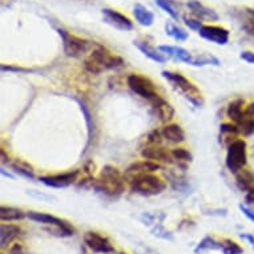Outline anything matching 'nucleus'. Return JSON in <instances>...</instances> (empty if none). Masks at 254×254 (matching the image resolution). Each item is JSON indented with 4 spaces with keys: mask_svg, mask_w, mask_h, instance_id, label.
<instances>
[{
    "mask_svg": "<svg viewBox=\"0 0 254 254\" xmlns=\"http://www.w3.org/2000/svg\"><path fill=\"white\" fill-rule=\"evenodd\" d=\"M124 60L120 56L113 55L104 46L97 44V43L95 48L91 51V54H88L87 58L84 59L83 63L85 71L92 75H100L109 69H117V68L124 67Z\"/></svg>",
    "mask_w": 254,
    "mask_h": 254,
    "instance_id": "1",
    "label": "nucleus"
},
{
    "mask_svg": "<svg viewBox=\"0 0 254 254\" xmlns=\"http://www.w3.org/2000/svg\"><path fill=\"white\" fill-rule=\"evenodd\" d=\"M92 187L105 196L116 198L125 192V176H123L117 168L105 165L101 169L99 179L93 181Z\"/></svg>",
    "mask_w": 254,
    "mask_h": 254,
    "instance_id": "2",
    "label": "nucleus"
},
{
    "mask_svg": "<svg viewBox=\"0 0 254 254\" xmlns=\"http://www.w3.org/2000/svg\"><path fill=\"white\" fill-rule=\"evenodd\" d=\"M161 75H163L164 79L168 80L172 84V87L175 88L176 91L180 92L196 108H201L204 105V97H202L201 91L190 80H188L185 76L172 71H163Z\"/></svg>",
    "mask_w": 254,
    "mask_h": 254,
    "instance_id": "3",
    "label": "nucleus"
},
{
    "mask_svg": "<svg viewBox=\"0 0 254 254\" xmlns=\"http://www.w3.org/2000/svg\"><path fill=\"white\" fill-rule=\"evenodd\" d=\"M129 184L132 192L144 197L158 196L167 189V183L153 173L133 176L130 177Z\"/></svg>",
    "mask_w": 254,
    "mask_h": 254,
    "instance_id": "4",
    "label": "nucleus"
},
{
    "mask_svg": "<svg viewBox=\"0 0 254 254\" xmlns=\"http://www.w3.org/2000/svg\"><path fill=\"white\" fill-rule=\"evenodd\" d=\"M59 36L62 38L63 48H64V54L67 55L68 58L80 59L85 56L87 54H91V51L95 48L96 43L89 42L85 39H81L79 36L71 35L67 32L65 29L58 28Z\"/></svg>",
    "mask_w": 254,
    "mask_h": 254,
    "instance_id": "5",
    "label": "nucleus"
},
{
    "mask_svg": "<svg viewBox=\"0 0 254 254\" xmlns=\"http://www.w3.org/2000/svg\"><path fill=\"white\" fill-rule=\"evenodd\" d=\"M226 168L232 173L237 175L238 172L245 169L248 165V144L242 138H236L228 145L225 160Z\"/></svg>",
    "mask_w": 254,
    "mask_h": 254,
    "instance_id": "6",
    "label": "nucleus"
},
{
    "mask_svg": "<svg viewBox=\"0 0 254 254\" xmlns=\"http://www.w3.org/2000/svg\"><path fill=\"white\" fill-rule=\"evenodd\" d=\"M127 84L130 88V91L134 92L136 95H138L142 99L148 100L149 103L160 96V93L156 89V85H154L153 81L149 77H145V76L132 73V75L128 76Z\"/></svg>",
    "mask_w": 254,
    "mask_h": 254,
    "instance_id": "7",
    "label": "nucleus"
},
{
    "mask_svg": "<svg viewBox=\"0 0 254 254\" xmlns=\"http://www.w3.org/2000/svg\"><path fill=\"white\" fill-rule=\"evenodd\" d=\"M80 175L79 169L76 171L67 172V173H60V175H52V176H40L39 181L48 188H55V189H63V188H68L73 183L77 181V177Z\"/></svg>",
    "mask_w": 254,
    "mask_h": 254,
    "instance_id": "8",
    "label": "nucleus"
},
{
    "mask_svg": "<svg viewBox=\"0 0 254 254\" xmlns=\"http://www.w3.org/2000/svg\"><path fill=\"white\" fill-rule=\"evenodd\" d=\"M84 244L95 253L99 254H112L115 253V246L109 242V240L96 232H87L84 234Z\"/></svg>",
    "mask_w": 254,
    "mask_h": 254,
    "instance_id": "9",
    "label": "nucleus"
},
{
    "mask_svg": "<svg viewBox=\"0 0 254 254\" xmlns=\"http://www.w3.org/2000/svg\"><path fill=\"white\" fill-rule=\"evenodd\" d=\"M198 35L201 38L208 40L210 43H214L217 46H225L229 42V31L220 25H202V28L198 31Z\"/></svg>",
    "mask_w": 254,
    "mask_h": 254,
    "instance_id": "10",
    "label": "nucleus"
},
{
    "mask_svg": "<svg viewBox=\"0 0 254 254\" xmlns=\"http://www.w3.org/2000/svg\"><path fill=\"white\" fill-rule=\"evenodd\" d=\"M101 13L104 16L105 23L113 27V28L119 29V31H125V32L133 29V21L130 20L128 16H125L121 12L116 11V9L103 8Z\"/></svg>",
    "mask_w": 254,
    "mask_h": 254,
    "instance_id": "11",
    "label": "nucleus"
},
{
    "mask_svg": "<svg viewBox=\"0 0 254 254\" xmlns=\"http://www.w3.org/2000/svg\"><path fill=\"white\" fill-rule=\"evenodd\" d=\"M141 157L144 160H150V161L158 164H169L171 165V164L175 163V158L172 156V150L169 152L163 146L158 145H150L144 148L141 150Z\"/></svg>",
    "mask_w": 254,
    "mask_h": 254,
    "instance_id": "12",
    "label": "nucleus"
},
{
    "mask_svg": "<svg viewBox=\"0 0 254 254\" xmlns=\"http://www.w3.org/2000/svg\"><path fill=\"white\" fill-rule=\"evenodd\" d=\"M27 218H29L31 221H34V222H38V224H43V225L59 226V228H64V229H75V228L65 220H62V218L52 216V214H48V213L27 212Z\"/></svg>",
    "mask_w": 254,
    "mask_h": 254,
    "instance_id": "13",
    "label": "nucleus"
},
{
    "mask_svg": "<svg viewBox=\"0 0 254 254\" xmlns=\"http://www.w3.org/2000/svg\"><path fill=\"white\" fill-rule=\"evenodd\" d=\"M164 168L161 164L154 163L150 160H144V161H136V163L130 164L129 167L127 168L125 171V179L128 176H137V175H144V173H154L157 171H163Z\"/></svg>",
    "mask_w": 254,
    "mask_h": 254,
    "instance_id": "14",
    "label": "nucleus"
},
{
    "mask_svg": "<svg viewBox=\"0 0 254 254\" xmlns=\"http://www.w3.org/2000/svg\"><path fill=\"white\" fill-rule=\"evenodd\" d=\"M188 8L190 9V12L200 20H208V21H217L220 19L218 13L214 9L209 8L202 3H200L198 0H189L187 3Z\"/></svg>",
    "mask_w": 254,
    "mask_h": 254,
    "instance_id": "15",
    "label": "nucleus"
},
{
    "mask_svg": "<svg viewBox=\"0 0 254 254\" xmlns=\"http://www.w3.org/2000/svg\"><path fill=\"white\" fill-rule=\"evenodd\" d=\"M160 52H163L165 56L168 58H172L177 60V62L185 63V64H189V65H192L193 62V56L194 55L190 54L189 51L183 48V47H175V46H160L157 48Z\"/></svg>",
    "mask_w": 254,
    "mask_h": 254,
    "instance_id": "16",
    "label": "nucleus"
},
{
    "mask_svg": "<svg viewBox=\"0 0 254 254\" xmlns=\"http://www.w3.org/2000/svg\"><path fill=\"white\" fill-rule=\"evenodd\" d=\"M150 104L153 107L156 116L158 117V120L161 121V123H168V121H171L175 117V108L168 101L164 100L161 96H158L157 99L150 101Z\"/></svg>",
    "mask_w": 254,
    "mask_h": 254,
    "instance_id": "17",
    "label": "nucleus"
},
{
    "mask_svg": "<svg viewBox=\"0 0 254 254\" xmlns=\"http://www.w3.org/2000/svg\"><path fill=\"white\" fill-rule=\"evenodd\" d=\"M21 233H23V230L19 225L1 224V226H0V248H1V250L8 248Z\"/></svg>",
    "mask_w": 254,
    "mask_h": 254,
    "instance_id": "18",
    "label": "nucleus"
},
{
    "mask_svg": "<svg viewBox=\"0 0 254 254\" xmlns=\"http://www.w3.org/2000/svg\"><path fill=\"white\" fill-rule=\"evenodd\" d=\"M245 101L242 99H237V100H233L232 103H229L228 105V109H226V116L229 117V120L234 124L241 125L244 121L248 119L245 113Z\"/></svg>",
    "mask_w": 254,
    "mask_h": 254,
    "instance_id": "19",
    "label": "nucleus"
},
{
    "mask_svg": "<svg viewBox=\"0 0 254 254\" xmlns=\"http://www.w3.org/2000/svg\"><path fill=\"white\" fill-rule=\"evenodd\" d=\"M133 44L137 47L140 52H141L144 56H146L148 59H150L152 62L157 63V64H164L167 63V56L160 52L158 50H156L154 47H152L149 43L146 42H140V40H134Z\"/></svg>",
    "mask_w": 254,
    "mask_h": 254,
    "instance_id": "20",
    "label": "nucleus"
},
{
    "mask_svg": "<svg viewBox=\"0 0 254 254\" xmlns=\"http://www.w3.org/2000/svg\"><path fill=\"white\" fill-rule=\"evenodd\" d=\"M163 137L172 144H181L185 141V132L179 124H168L161 129Z\"/></svg>",
    "mask_w": 254,
    "mask_h": 254,
    "instance_id": "21",
    "label": "nucleus"
},
{
    "mask_svg": "<svg viewBox=\"0 0 254 254\" xmlns=\"http://www.w3.org/2000/svg\"><path fill=\"white\" fill-rule=\"evenodd\" d=\"M133 15L136 17V20L142 27H150L154 23V13L148 9L145 5L136 3L133 5Z\"/></svg>",
    "mask_w": 254,
    "mask_h": 254,
    "instance_id": "22",
    "label": "nucleus"
},
{
    "mask_svg": "<svg viewBox=\"0 0 254 254\" xmlns=\"http://www.w3.org/2000/svg\"><path fill=\"white\" fill-rule=\"evenodd\" d=\"M27 217V213L21 209L13 208V206H0V220L1 222H12V221H20Z\"/></svg>",
    "mask_w": 254,
    "mask_h": 254,
    "instance_id": "23",
    "label": "nucleus"
},
{
    "mask_svg": "<svg viewBox=\"0 0 254 254\" xmlns=\"http://www.w3.org/2000/svg\"><path fill=\"white\" fill-rule=\"evenodd\" d=\"M222 249V242L217 241L216 238L212 236H205L198 245L194 248V253L196 254H204L206 252H212V250H221Z\"/></svg>",
    "mask_w": 254,
    "mask_h": 254,
    "instance_id": "24",
    "label": "nucleus"
},
{
    "mask_svg": "<svg viewBox=\"0 0 254 254\" xmlns=\"http://www.w3.org/2000/svg\"><path fill=\"white\" fill-rule=\"evenodd\" d=\"M237 179V187L244 190V192H249L250 189L254 188V172L249 169H242L236 175Z\"/></svg>",
    "mask_w": 254,
    "mask_h": 254,
    "instance_id": "25",
    "label": "nucleus"
},
{
    "mask_svg": "<svg viewBox=\"0 0 254 254\" xmlns=\"http://www.w3.org/2000/svg\"><path fill=\"white\" fill-rule=\"evenodd\" d=\"M165 32H167L168 36L175 39L176 42L184 43L189 39V34H188L187 31L179 27V25H176L175 23H172V21L165 23Z\"/></svg>",
    "mask_w": 254,
    "mask_h": 254,
    "instance_id": "26",
    "label": "nucleus"
},
{
    "mask_svg": "<svg viewBox=\"0 0 254 254\" xmlns=\"http://www.w3.org/2000/svg\"><path fill=\"white\" fill-rule=\"evenodd\" d=\"M193 67H205V65H214L220 67L221 62L212 54H200L193 56Z\"/></svg>",
    "mask_w": 254,
    "mask_h": 254,
    "instance_id": "27",
    "label": "nucleus"
},
{
    "mask_svg": "<svg viewBox=\"0 0 254 254\" xmlns=\"http://www.w3.org/2000/svg\"><path fill=\"white\" fill-rule=\"evenodd\" d=\"M156 4L160 8L165 11L173 20H180V11H179V3H176L175 0H154Z\"/></svg>",
    "mask_w": 254,
    "mask_h": 254,
    "instance_id": "28",
    "label": "nucleus"
},
{
    "mask_svg": "<svg viewBox=\"0 0 254 254\" xmlns=\"http://www.w3.org/2000/svg\"><path fill=\"white\" fill-rule=\"evenodd\" d=\"M11 168H12V171L15 172L16 175L21 176V177H25V179L35 180L34 168H32V165H29V164L24 163V161H21V160H16V161L11 163Z\"/></svg>",
    "mask_w": 254,
    "mask_h": 254,
    "instance_id": "29",
    "label": "nucleus"
},
{
    "mask_svg": "<svg viewBox=\"0 0 254 254\" xmlns=\"http://www.w3.org/2000/svg\"><path fill=\"white\" fill-rule=\"evenodd\" d=\"M172 156L175 158V161H177L180 165H184V167L193 161L192 153L185 148H176V149L172 150Z\"/></svg>",
    "mask_w": 254,
    "mask_h": 254,
    "instance_id": "30",
    "label": "nucleus"
},
{
    "mask_svg": "<svg viewBox=\"0 0 254 254\" xmlns=\"http://www.w3.org/2000/svg\"><path fill=\"white\" fill-rule=\"evenodd\" d=\"M222 249L221 252L224 254H242L244 253V248L240 246L236 241L233 240H229V238H225L222 240Z\"/></svg>",
    "mask_w": 254,
    "mask_h": 254,
    "instance_id": "31",
    "label": "nucleus"
},
{
    "mask_svg": "<svg viewBox=\"0 0 254 254\" xmlns=\"http://www.w3.org/2000/svg\"><path fill=\"white\" fill-rule=\"evenodd\" d=\"M150 232H152L154 237L161 238V240H165V241H173V234H172V232L164 228L163 222L161 224H156Z\"/></svg>",
    "mask_w": 254,
    "mask_h": 254,
    "instance_id": "32",
    "label": "nucleus"
},
{
    "mask_svg": "<svg viewBox=\"0 0 254 254\" xmlns=\"http://www.w3.org/2000/svg\"><path fill=\"white\" fill-rule=\"evenodd\" d=\"M165 218V214H152V213H144L141 217H140V220L144 225H156V224H161Z\"/></svg>",
    "mask_w": 254,
    "mask_h": 254,
    "instance_id": "33",
    "label": "nucleus"
},
{
    "mask_svg": "<svg viewBox=\"0 0 254 254\" xmlns=\"http://www.w3.org/2000/svg\"><path fill=\"white\" fill-rule=\"evenodd\" d=\"M220 130L222 134H232V136H237V134L241 133L240 125L234 124V123H224V124H221Z\"/></svg>",
    "mask_w": 254,
    "mask_h": 254,
    "instance_id": "34",
    "label": "nucleus"
},
{
    "mask_svg": "<svg viewBox=\"0 0 254 254\" xmlns=\"http://www.w3.org/2000/svg\"><path fill=\"white\" fill-rule=\"evenodd\" d=\"M0 69L1 72H15V73H34L36 72V69H32V68L16 67V65H7V64H1Z\"/></svg>",
    "mask_w": 254,
    "mask_h": 254,
    "instance_id": "35",
    "label": "nucleus"
},
{
    "mask_svg": "<svg viewBox=\"0 0 254 254\" xmlns=\"http://www.w3.org/2000/svg\"><path fill=\"white\" fill-rule=\"evenodd\" d=\"M241 133L244 136H253L254 134V117H248L241 125Z\"/></svg>",
    "mask_w": 254,
    "mask_h": 254,
    "instance_id": "36",
    "label": "nucleus"
},
{
    "mask_svg": "<svg viewBox=\"0 0 254 254\" xmlns=\"http://www.w3.org/2000/svg\"><path fill=\"white\" fill-rule=\"evenodd\" d=\"M184 23L187 27H189L190 29L193 31H200L202 28V23L200 21V19H193V17H189V16H184Z\"/></svg>",
    "mask_w": 254,
    "mask_h": 254,
    "instance_id": "37",
    "label": "nucleus"
},
{
    "mask_svg": "<svg viewBox=\"0 0 254 254\" xmlns=\"http://www.w3.org/2000/svg\"><path fill=\"white\" fill-rule=\"evenodd\" d=\"M163 133L161 130H152L149 134H148V142L150 145H160L161 141H163Z\"/></svg>",
    "mask_w": 254,
    "mask_h": 254,
    "instance_id": "38",
    "label": "nucleus"
},
{
    "mask_svg": "<svg viewBox=\"0 0 254 254\" xmlns=\"http://www.w3.org/2000/svg\"><path fill=\"white\" fill-rule=\"evenodd\" d=\"M80 107H81V111H83L84 116H85V120H87V124H88V136H89V140L92 138V130H93V125H92L91 120H92V116H91V112L88 111L87 105H84L83 103H80Z\"/></svg>",
    "mask_w": 254,
    "mask_h": 254,
    "instance_id": "39",
    "label": "nucleus"
},
{
    "mask_svg": "<svg viewBox=\"0 0 254 254\" xmlns=\"http://www.w3.org/2000/svg\"><path fill=\"white\" fill-rule=\"evenodd\" d=\"M29 196L35 197L38 200H44V201H56L54 196H48V194H43V193H39L38 190H28Z\"/></svg>",
    "mask_w": 254,
    "mask_h": 254,
    "instance_id": "40",
    "label": "nucleus"
},
{
    "mask_svg": "<svg viewBox=\"0 0 254 254\" xmlns=\"http://www.w3.org/2000/svg\"><path fill=\"white\" fill-rule=\"evenodd\" d=\"M238 209L241 210L242 214H244V216H245L248 220L252 221V222H254V212L252 210V209H249L248 206H246V205H242V204L238 205Z\"/></svg>",
    "mask_w": 254,
    "mask_h": 254,
    "instance_id": "41",
    "label": "nucleus"
},
{
    "mask_svg": "<svg viewBox=\"0 0 254 254\" xmlns=\"http://www.w3.org/2000/svg\"><path fill=\"white\" fill-rule=\"evenodd\" d=\"M240 58H241L244 62L249 63V64H254V52H252V51H244V52H241V55H240Z\"/></svg>",
    "mask_w": 254,
    "mask_h": 254,
    "instance_id": "42",
    "label": "nucleus"
},
{
    "mask_svg": "<svg viewBox=\"0 0 254 254\" xmlns=\"http://www.w3.org/2000/svg\"><path fill=\"white\" fill-rule=\"evenodd\" d=\"M244 29H245L246 34L254 36V17H252L249 20H246V23L244 24Z\"/></svg>",
    "mask_w": 254,
    "mask_h": 254,
    "instance_id": "43",
    "label": "nucleus"
},
{
    "mask_svg": "<svg viewBox=\"0 0 254 254\" xmlns=\"http://www.w3.org/2000/svg\"><path fill=\"white\" fill-rule=\"evenodd\" d=\"M7 254H25L24 249H23V246L20 244H15V245L8 250V253Z\"/></svg>",
    "mask_w": 254,
    "mask_h": 254,
    "instance_id": "44",
    "label": "nucleus"
},
{
    "mask_svg": "<svg viewBox=\"0 0 254 254\" xmlns=\"http://www.w3.org/2000/svg\"><path fill=\"white\" fill-rule=\"evenodd\" d=\"M240 237H241L242 240H245V241L249 242L250 245H252V246H253V248H254V236H253V234L241 233V234H240Z\"/></svg>",
    "mask_w": 254,
    "mask_h": 254,
    "instance_id": "45",
    "label": "nucleus"
},
{
    "mask_svg": "<svg viewBox=\"0 0 254 254\" xmlns=\"http://www.w3.org/2000/svg\"><path fill=\"white\" fill-rule=\"evenodd\" d=\"M245 113L248 117H254V103L249 104L245 108Z\"/></svg>",
    "mask_w": 254,
    "mask_h": 254,
    "instance_id": "46",
    "label": "nucleus"
},
{
    "mask_svg": "<svg viewBox=\"0 0 254 254\" xmlns=\"http://www.w3.org/2000/svg\"><path fill=\"white\" fill-rule=\"evenodd\" d=\"M246 201H248L249 204H254V188L253 189H250L249 192H246Z\"/></svg>",
    "mask_w": 254,
    "mask_h": 254,
    "instance_id": "47",
    "label": "nucleus"
},
{
    "mask_svg": "<svg viewBox=\"0 0 254 254\" xmlns=\"http://www.w3.org/2000/svg\"><path fill=\"white\" fill-rule=\"evenodd\" d=\"M1 176H4V177H8V179H11V180L15 179V177H13V176L11 175V173H7V172H5L4 169H3V168H1Z\"/></svg>",
    "mask_w": 254,
    "mask_h": 254,
    "instance_id": "48",
    "label": "nucleus"
},
{
    "mask_svg": "<svg viewBox=\"0 0 254 254\" xmlns=\"http://www.w3.org/2000/svg\"><path fill=\"white\" fill-rule=\"evenodd\" d=\"M248 12H249V15L252 17H254V8H250V9H248Z\"/></svg>",
    "mask_w": 254,
    "mask_h": 254,
    "instance_id": "49",
    "label": "nucleus"
},
{
    "mask_svg": "<svg viewBox=\"0 0 254 254\" xmlns=\"http://www.w3.org/2000/svg\"><path fill=\"white\" fill-rule=\"evenodd\" d=\"M119 254H128V253H119Z\"/></svg>",
    "mask_w": 254,
    "mask_h": 254,
    "instance_id": "50",
    "label": "nucleus"
},
{
    "mask_svg": "<svg viewBox=\"0 0 254 254\" xmlns=\"http://www.w3.org/2000/svg\"><path fill=\"white\" fill-rule=\"evenodd\" d=\"M156 254H158V253H156Z\"/></svg>",
    "mask_w": 254,
    "mask_h": 254,
    "instance_id": "51",
    "label": "nucleus"
}]
</instances>
